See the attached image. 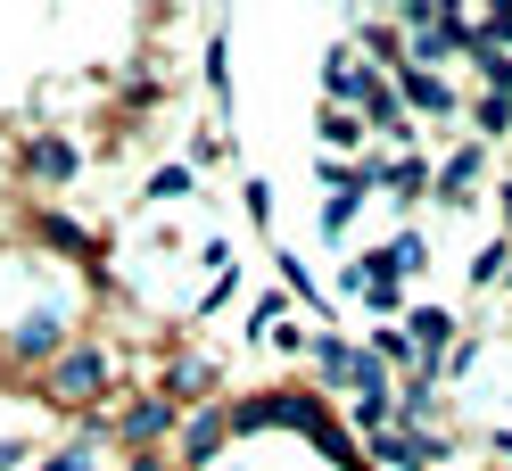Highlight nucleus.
Returning a JSON list of instances; mask_svg holds the SVG:
<instances>
[{
	"label": "nucleus",
	"instance_id": "1",
	"mask_svg": "<svg viewBox=\"0 0 512 471\" xmlns=\"http://www.w3.org/2000/svg\"><path fill=\"white\" fill-rule=\"evenodd\" d=\"M42 397H58V405H100V397H108V356H100V348H67V356L42 372Z\"/></svg>",
	"mask_w": 512,
	"mask_h": 471
},
{
	"label": "nucleus",
	"instance_id": "2",
	"mask_svg": "<svg viewBox=\"0 0 512 471\" xmlns=\"http://www.w3.org/2000/svg\"><path fill=\"white\" fill-rule=\"evenodd\" d=\"M166 430H174V397H133V405L116 414V438H124V455H141L149 438H166Z\"/></svg>",
	"mask_w": 512,
	"mask_h": 471
},
{
	"label": "nucleus",
	"instance_id": "3",
	"mask_svg": "<svg viewBox=\"0 0 512 471\" xmlns=\"http://www.w3.org/2000/svg\"><path fill=\"white\" fill-rule=\"evenodd\" d=\"M215 447H223V414L207 405V414H190V422H182V471H207Z\"/></svg>",
	"mask_w": 512,
	"mask_h": 471
},
{
	"label": "nucleus",
	"instance_id": "4",
	"mask_svg": "<svg viewBox=\"0 0 512 471\" xmlns=\"http://www.w3.org/2000/svg\"><path fill=\"white\" fill-rule=\"evenodd\" d=\"M372 182H380V191H397V199H422L430 191V157H397V166H380Z\"/></svg>",
	"mask_w": 512,
	"mask_h": 471
},
{
	"label": "nucleus",
	"instance_id": "5",
	"mask_svg": "<svg viewBox=\"0 0 512 471\" xmlns=\"http://www.w3.org/2000/svg\"><path fill=\"white\" fill-rule=\"evenodd\" d=\"M25 174H34V182H67L75 174V149L67 141H34V149H25Z\"/></svg>",
	"mask_w": 512,
	"mask_h": 471
},
{
	"label": "nucleus",
	"instance_id": "6",
	"mask_svg": "<svg viewBox=\"0 0 512 471\" xmlns=\"http://www.w3.org/2000/svg\"><path fill=\"white\" fill-rule=\"evenodd\" d=\"M405 100H413V108H430V116H446V108H455V91H446L438 75H405Z\"/></svg>",
	"mask_w": 512,
	"mask_h": 471
},
{
	"label": "nucleus",
	"instance_id": "7",
	"mask_svg": "<svg viewBox=\"0 0 512 471\" xmlns=\"http://www.w3.org/2000/svg\"><path fill=\"white\" fill-rule=\"evenodd\" d=\"M471 182H479V157L463 149V157H455V166H446V174H438V199H455V207H463V199H471Z\"/></svg>",
	"mask_w": 512,
	"mask_h": 471
},
{
	"label": "nucleus",
	"instance_id": "8",
	"mask_svg": "<svg viewBox=\"0 0 512 471\" xmlns=\"http://www.w3.org/2000/svg\"><path fill=\"white\" fill-rule=\"evenodd\" d=\"M413 339H422V348H438V339H455V314H446V306H422V314H413Z\"/></svg>",
	"mask_w": 512,
	"mask_h": 471
},
{
	"label": "nucleus",
	"instance_id": "9",
	"mask_svg": "<svg viewBox=\"0 0 512 471\" xmlns=\"http://www.w3.org/2000/svg\"><path fill=\"white\" fill-rule=\"evenodd\" d=\"M479 133H512V100H504V91L479 100Z\"/></svg>",
	"mask_w": 512,
	"mask_h": 471
},
{
	"label": "nucleus",
	"instance_id": "10",
	"mask_svg": "<svg viewBox=\"0 0 512 471\" xmlns=\"http://www.w3.org/2000/svg\"><path fill=\"white\" fill-rule=\"evenodd\" d=\"M323 141H339V149H356V141H364V124H356V116H331V124H323Z\"/></svg>",
	"mask_w": 512,
	"mask_h": 471
},
{
	"label": "nucleus",
	"instance_id": "11",
	"mask_svg": "<svg viewBox=\"0 0 512 471\" xmlns=\"http://www.w3.org/2000/svg\"><path fill=\"white\" fill-rule=\"evenodd\" d=\"M42 471H91V463H83V455H58V463H42Z\"/></svg>",
	"mask_w": 512,
	"mask_h": 471
}]
</instances>
